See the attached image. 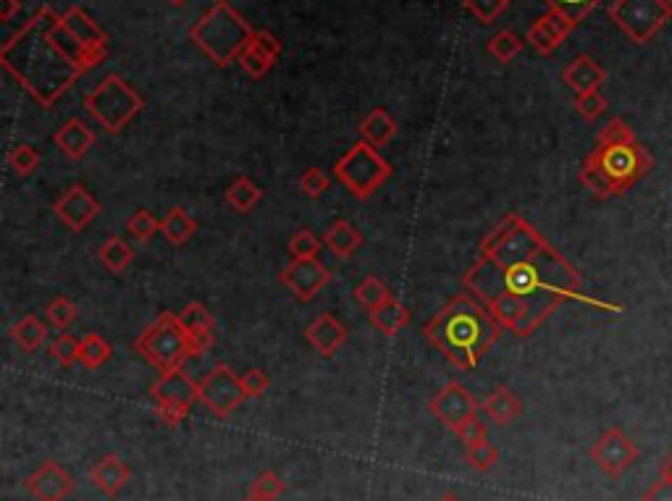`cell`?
<instances>
[{
	"label": "cell",
	"mask_w": 672,
	"mask_h": 501,
	"mask_svg": "<svg viewBox=\"0 0 672 501\" xmlns=\"http://www.w3.org/2000/svg\"><path fill=\"white\" fill-rule=\"evenodd\" d=\"M462 289L476 294L486 305L499 294H515L525 300L586 302L599 310L617 313L620 307L583 294L581 271L552 242L518 213L504 216L483 237L478 260L462 273Z\"/></svg>",
	"instance_id": "6da1fadb"
},
{
	"label": "cell",
	"mask_w": 672,
	"mask_h": 501,
	"mask_svg": "<svg viewBox=\"0 0 672 501\" xmlns=\"http://www.w3.org/2000/svg\"><path fill=\"white\" fill-rule=\"evenodd\" d=\"M61 16L50 6L37 8L35 16L8 37L0 48L3 69L42 105L53 108L74 87L84 71L79 63L58 45L53 29Z\"/></svg>",
	"instance_id": "7a4b0ae2"
},
{
	"label": "cell",
	"mask_w": 672,
	"mask_h": 501,
	"mask_svg": "<svg viewBox=\"0 0 672 501\" xmlns=\"http://www.w3.org/2000/svg\"><path fill=\"white\" fill-rule=\"evenodd\" d=\"M504 328L491 310L468 289L455 294L423 328V336L436 347L457 370H473L486 357Z\"/></svg>",
	"instance_id": "3957f363"
},
{
	"label": "cell",
	"mask_w": 672,
	"mask_h": 501,
	"mask_svg": "<svg viewBox=\"0 0 672 501\" xmlns=\"http://www.w3.org/2000/svg\"><path fill=\"white\" fill-rule=\"evenodd\" d=\"M654 158L641 142H625V145H599L583 158L578 181L596 197V200H612L623 197L633 184L651 174Z\"/></svg>",
	"instance_id": "277c9868"
},
{
	"label": "cell",
	"mask_w": 672,
	"mask_h": 501,
	"mask_svg": "<svg viewBox=\"0 0 672 501\" xmlns=\"http://www.w3.org/2000/svg\"><path fill=\"white\" fill-rule=\"evenodd\" d=\"M252 35L255 29L226 0H218L216 6H210L189 29V40L216 66H229L231 61H237L242 50L250 45Z\"/></svg>",
	"instance_id": "5b68a950"
},
{
	"label": "cell",
	"mask_w": 672,
	"mask_h": 501,
	"mask_svg": "<svg viewBox=\"0 0 672 501\" xmlns=\"http://www.w3.org/2000/svg\"><path fill=\"white\" fill-rule=\"evenodd\" d=\"M137 355L145 362H150L158 373H168V370L182 368L189 357H197L192 341H189L187 331H184L179 315L161 313L153 321V326H147L137 341H134Z\"/></svg>",
	"instance_id": "8992f818"
},
{
	"label": "cell",
	"mask_w": 672,
	"mask_h": 501,
	"mask_svg": "<svg viewBox=\"0 0 672 501\" xmlns=\"http://www.w3.org/2000/svg\"><path fill=\"white\" fill-rule=\"evenodd\" d=\"M140 92L132 84L121 79L119 74H108L95 90L84 98V108L103 126L105 132L119 134L132 124L142 111Z\"/></svg>",
	"instance_id": "52a82bcc"
},
{
	"label": "cell",
	"mask_w": 672,
	"mask_h": 501,
	"mask_svg": "<svg viewBox=\"0 0 672 501\" xmlns=\"http://www.w3.org/2000/svg\"><path fill=\"white\" fill-rule=\"evenodd\" d=\"M392 163L381 158L376 147L368 142H357L336 161L334 176L344 184V189L357 200H371L386 181L392 179Z\"/></svg>",
	"instance_id": "ba28073f"
},
{
	"label": "cell",
	"mask_w": 672,
	"mask_h": 501,
	"mask_svg": "<svg viewBox=\"0 0 672 501\" xmlns=\"http://www.w3.org/2000/svg\"><path fill=\"white\" fill-rule=\"evenodd\" d=\"M609 19L636 45H649L672 19V8L665 0H612Z\"/></svg>",
	"instance_id": "9c48e42d"
},
{
	"label": "cell",
	"mask_w": 672,
	"mask_h": 501,
	"mask_svg": "<svg viewBox=\"0 0 672 501\" xmlns=\"http://www.w3.org/2000/svg\"><path fill=\"white\" fill-rule=\"evenodd\" d=\"M197 394H200V402L221 420L229 418L231 412L247 399L239 376L224 362H218L216 368L197 381Z\"/></svg>",
	"instance_id": "30bf717a"
},
{
	"label": "cell",
	"mask_w": 672,
	"mask_h": 501,
	"mask_svg": "<svg viewBox=\"0 0 672 501\" xmlns=\"http://www.w3.org/2000/svg\"><path fill=\"white\" fill-rule=\"evenodd\" d=\"M638 457H641L638 444L617 425L607 428L591 446V462L612 481H620L630 467L636 465Z\"/></svg>",
	"instance_id": "8fae6325"
},
{
	"label": "cell",
	"mask_w": 672,
	"mask_h": 501,
	"mask_svg": "<svg viewBox=\"0 0 672 501\" xmlns=\"http://www.w3.org/2000/svg\"><path fill=\"white\" fill-rule=\"evenodd\" d=\"M478 410H481L478 399L457 381L447 383V386L428 402V412H431L441 425H447L449 431H455L457 425H462L465 420L476 418Z\"/></svg>",
	"instance_id": "7c38bea8"
},
{
	"label": "cell",
	"mask_w": 672,
	"mask_h": 501,
	"mask_svg": "<svg viewBox=\"0 0 672 501\" xmlns=\"http://www.w3.org/2000/svg\"><path fill=\"white\" fill-rule=\"evenodd\" d=\"M279 281L287 286L289 292H292L294 300L310 302V300H315L323 289H326V284L331 281V273L318 258L292 260V263L281 271Z\"/></svg>",
	"instance_id": "4fadbf2b"
},
{
	"label": "cell",
	"mask_w": 672,
	"mask_h": 501,
	"mask_svg": "<svg viewBox=\"0 0 672 501\" xmlns=\"http://www.w3.org/2000/svg\"><path fill=\"white\" fill-rule=\"evenodd\" d=\"M24 488H27L29 494L35 496L37 501H66L71 494H74L77 481H74L69 470H63L56 460H48L42 462L35 473L29 475L27 481H24Z\"/></svg>",
	"instance_id": "5bb4252c"
},
{
	"label": "cell",
	"mask_w": 672,
	"mask_h": 501,
	"mask_svg": "<svg viewBox=\"0 0 672 501\" xmlns=\"http://www.w3.org/2000/svg\"><path fill=\"white\" fill-rule=\"evenodd\" d=\"M53 210H56L58 221H61L63 226H69L71 231H77L79 234V231L87 229V226L100 216V202L95 200L82 184H74V187H69L61 197H58Z\"/></svg>",
	"instance_id": "9a60e30c"
},
{
	"label": "cell",
	"mask_w": 672,
	"mask_h": 501,
	"mask_svg": "<svg viewBox=\"0 0 672 501\" xmlns=\"http://www.w3.org/2000/svg\"><path fill=\"white\" fill-rule=\"evenodd\" d=\"M150 397L155 404H176V407H187V410H192V404L200 402L197 381H192L182 368L161 373L158 381L150 386Z\"/></svg>",
	"instance_id": "2e32d148"
},
{
	"label": "cell",
	"mask_w": 672,
	"mask_h": 501,
	"mask_svg": "<svg viewBox=\"0 0 672 501\" xmlns=\"http://www.w3.org/2000/svg\"><path fill=\"white\" fill-rule=\"evenodd\" d=\"M573 29H575L573 21L549 8V11H546V14L541 16V19L536 21L531 29H528V37H525V40L531 42L533 50L541 53V56H552L554 50L560 48Z\"/></svg>",
	"instance_id": "e0dca14e"
},
{
	"label": "cell",
	"mask_w": 672,
	"mask_h": 501,
	"mask_svg": "<svg viewBox=\"0 0 672 501\" xmlns=\"http://www.w3.org/2000/svg\"><path fill=\"white\" fill-rule=\"evenodd\" d=\"M63 21H66V27L71 29V35L77 37V40L84 45V50L90 53L92 61L100 63L105 56H108V37H105L103 29L98 27V21L92 19L84 8L71 6L69 11L63 14Z\"/></svg>",
	"instance_id": "ac0fdd59"
},
{
	"label": "cell",
	"mask_w": 672,
	"mask_h": 501,
	"mask_svg": "<svg viewBox=\"0 0 672 501\" xmlns=\"http://www.w3.org/2000/svg\"><path fill=\"white\" fill-rule=\"evenodd\" d=\"M562 82H565L575 95H586V92L602 90V84L607 82V69H604L596 58L588 56V53H581V56H575L573 61L565 66V71H562Z\"/></svg>",
	"instance_id": "d6986e66"
},
{
	"label": "cell",
	"mask_w": 672,
	"mask_h": 501,
	"mask_svg": "<svg viewBox=\"0 0 672 501\" xmlns=\"http://www.w3.org/2000/svg\"><path fill=\"white\" fill-rule=\"evenodd\" d=\"M305 339L321 357H334L347 344L350 334H347L342 321H336L331 313H323L310 323L308 331H305Z\"/></svg>",
	"instance_id": "ffe728a7"
},
{
	"label": "cell",
	"mask_w": 672,
	"mask_h": 501,
	"mask_svg": "<svg viewBox=\"0 0 672 501\" xmlns=\"http://www.w3.org/2000/svg\"><path fill=\"white\" fill-rule=\"evenodd\" d=\"M129 478H132V470H129V465L121 460L119 454H105L90 470V483L108 499H116L124 491L126 483H129Z\"/></svg>",
	"instance_id": "44dd1931"
},
{
	"label": "cell",
	"mask_w": 672,
	"mask_h": 501,
	"mask_svg": "<svg viewBox=\"0 0 672 501\" xmlns=\"http://www.w3.org/2000/svg\"><path fill=\"white\" fill-rule=\"evenodd\" d=\"M95 140H98L95 132L82 119H69L53 134V142L69 161H82L84 155L95 147Z\"/></svg>",
	"instance_id": "7402d4cb"
},
{
	"label": "cell",
	"mask_w": 672,
	"mask_h": 501,
	"mask_svg": "<svg viewBox=\"0 0 672 501\" xmlns=\"http://www.w3.org/2000/svg\"><path fill=\"white\" fill-rule=\"evenodd\" d=\"M179 321H182L197 357L203 355L205 349H210V344H213V315L205 310L203 302H189L182 313H179Z\"/></svg>",
	"instance_id": "603a6c76"
},
{
	"label": "cell",
	"mask_w": 672,
	"mask_h": 501,
	"mask_svg": "<svg viewBox=\"0 0 672 501\" xmlns=\"http://www.w3.org/2000/svg\"><path fill=\"white\" fill-rule=\"evenodd\" d=\"M481 410L489 415V420L494 425H510L512 420L520 418V412H523V402L512 389L507 386H497V389L491 391L489 397L483 399Z\"/></svg>",
	"instance_id": "cb8c5ba5"
},
{
	"label": "cell",
	"mask_w": 672,
	"mask_h": 501,
	"mask_svg": "<svg viewBox=\"0 0 672 501\" xmlns=\"http://www.w3.org/2000/svg\"><path fill=\"white\" fill-rule=\"evenodd\" d=\"M323 247H329V252L336 258H352L363 247V234L350 221H336L323 234Z\"/></svg>",
	"instance_id": "d4e9b609"
},
{
	"label": "cell",
	"mask_w": 672,
	"mask_h": 501,
	"mask_svg": "<svg viewBox=\"0 0 672 501\" xmlns=\"http://www.w3.org/2000/svg\"><path fill=\"white\" fill-rule=\"evenodd\" d=\"M368 318H371V326L376 328L378 334L397 336L399 331H402V328L410 323V318H413V315H410V310H407L402 302L394 300V297H392V300L384 302L381 307L371 310V313H368Z\"/></svg>",
	"instance_id": "484cf974"
},
{
	"label": "cell",
	"mask_w": 672,
	"mask_h": 501,
	"mask_svg": "<svg viewBox=\"0 0 672 501\" xmlns=\"http://www.w3.org/2000/svg\"><path fill=\"white\" fill-rule=\"evenodd\" d=\"M360 134H363V142H368V145H373L378 150V147L389 145V142L394 140V134H397V121L389 116V111H384V108H373L368 116L363 119V124H360Z\"/></svg>",
	"instance_id": "4316f807"
},
{
	"label": "cell",
	"mask_w": 672,
	"mask_h": 501,
	"mask_svg": "<svg viewBox=\"0 0 672 501\" xmlns=\"http://www.w3.org/2000/svg\"><path fill=\"white\" fill-rule=\"evenodd\" d=\"M8 336H11V341H14L21 352L32 355V352H37V349L45 344V339H48V326H45L37 315H24L21 321H16L14 326H11Z\"/></svg>",
	"instance_id": "83f0119b"
},
{
	"label": "cell",
	"mask_w": 672,
	"mask_h": 501,
	"mask_svg": "<svg viewBox=\"0 0 672 501\" xmlns=\"http://www.w3.org/2000/svg\"><path fill=\"white\" fill-rule=\"evenodd\" d=\"M195 231H197V221L189 216L184 208H171L166 216L161 218V234L166 237V242L176 244V247L187 244L189 239L195 237Z\"/></svg>",
	"instance_id": "f1b7e54d"
},
{
	"label": "cell",
	"mask_w": 672,
	"mask_h": 501,
	"mask_svg": "<svg viewBox=\"0 0 672 501\" xmlns=\"http://www.w3.org/2000/svg\"><path fill=\"white\" fill-rule=\"evenodd\" d=\"M224 200L231 210H237V213H250V210L263 200V189H260L252 179H247V176H239L234 184H229Z\"/></svg>",
	"instance_id": "f546056e"
},
{
	"label": "cell",
	"mask_w": 672,
	"mask_h": 501,
	"mask_svg": "<svg viewBox=\"0 0 672 501\" xmlns=\"http://www.w3.org/2000/svg\"><path fill=\"white\" fill-rule=\"evenodd\" d=\"M98 260L108 273H124L134 260L132 244L124 242L121 237L105 239L103 247H100V252H98Z\"/></svg>",
	"instance_id": "4dcf8cb0"
},
{
	"label": "cell",
	"mask_w": 672,
	"mask_h": 501,
	"mask_svg": "<svg viewBox=\"0 0 672 501\" xmlns=\"http://www.w3.org/2000/svg\"><path fill=\"white\" fill-rule=\"evenodd\" d=\"M113 357V347L100 334H84L79 339V365L87 370L103 368L105 362Z\"/></svg>",
	"instance_id": "1f68e13d"
},
{
	"label": "cell",
	"mask_w": 672,
	"mask_h": 501,
	"mask_svg": "<svg viewBox=\"0 0 672 501\" xmlns=\"http://www.w3.org/2000/svg\"><path fill=\"white\" fill-rule=\"evenodd\" d=\"M355 300L371 313V310L392 300V292H389V286L384 281L376 279V276H368V279H363L355 286Z\"/></svg>",
	"instance_id": "d6a6232c"
},
{
	"label": "cell",
	"mask_w": 672,
	"mask_h": 501,
	"mask_svg": "<svg viewBox=\"0 0 672 501\" xmlns=\"http://www.w3.org/2000/svg\"><path fill=\"white\" fill-rule=\"evenodd\" d=\"M465 462L478 473H489L491 467L499 462V449L489 439H483L478 444L465 446Z\"/></svg>",
	"instance_id": "836d02e7"
},
{
	"label": "cell",
	"mask_w": 672,
	"mask_h": 501,
	"mask_svg": "<svg viewBox=\"0 0 672 501\" xmlns=\"http://www.w3.org/2000/svg\"><path fill=\"white\" fill-rule=\"evenodd\" d=\"M520 50H523V40H520L515 32H510V29H502V32H497V35L489 40V53L497 58L499 63L515 61Z\"/></svg>",
	"instance_id": "e575fe53"
},
{
	"label": "cell",
	"mask_w": 672,
	"mask_h": 501,
	"mask_svg": "<svg viewBox=\"0 0 672 501\" xmlns=\"http://www.w3.org/2000/svg\"><path fill=\"white\" fill-rule=\"evenodd\" d=\"M8 166L14 168L16 176L27 179V176L35 174L37 166H40V153H37L32 145H27V142H21V145L11 147V153H8Z\"/></svg>",
	"instance_id": "d590c367"
},
{
	"label": "cell",
	"mask_w": 672,
	"mask_h": 501,
	"mask_svg": "<svg viewBox=\"0 0 672 501\" xmlns=\"http://www.w3.org/2000/svg\"><path fill=\"white\" fill-rule=\"evenodd\" d=\"M126 231H129L137 242L147 244L158 231H161V221H158L150 210H134L132 218L126 221Z\"/></svg>",
	"instance_id": "8d00e7d4"
},
{
	"label": "cell",
	"mask_w": 672,
	"mask_h": 501,
	"mask_svg": "<svg viewBox=\"0 0 672 501\" xmlns=\"http://www.w3.org/2000/svg\"><path fill=\"white\" fill-rule=\"evenodd\" d=\"M284 494V481L273 470H263V473L252 481L250 486V499L255 501H276Z\"/></svg>",
	"instance_id": "74e56055"
},
{
	"label": "cell",
	"mask_w": 672,
	"mask_h": 501,
	"mask_svg": "<svg viewBox=\"0 0 672 501\" xmlns=\"http://www.w3.org/2000/svg\"><path fill=\"white\" fill-rule=\"evenodd\" d=\"M77 305L69 300V297H56L45 305V318H48L50 326H56L58 331H66L71 323L77 321Z\"/></svg>",
	"instance_id": "f35d334b"
},
{
	"label": "cell",
	"mask_w": 672,
	"mask_h": 501,
	"mask_svg": "<svg viewBox=\"0 0 672 501\" xmlns=\"http://www.w3.org/2000/svg\"><path fill=\"white\" fill-rule=\"evenodd\" d=\"M544 3L552 8V11H557V14L567 16V19L578 27V24H581V21L594 11L602 0H544Z\"/></svg>",
	"instance_id": "ab89813d"
},
{
	"label": "cell",
	"mask_w": 672,
	"mask_h": 501,
	"mask_svg": "<svg viewBox=\"0 0 672 501\" xmlns=\"http://www.w3.org/2000/svg\"><path fill=\"white\" fill-rule=\"evenodd\" d=\"M323 247V239H318L313 231L302 229L297 231L292 239H289V255L292 260H313L318 258V252Z\"/></svg>",
	"instance_id": "60d3db41"
},
{
	"label": "cell",
	"mask_w": 672,
	"mask_h": 501,
	"mask_svg": "<svg viewBox=\"0 0 672 501\" xmlns=\"http://www.w3.org/2000/svg\"><path fill=\"white\" fill-rule=\"evenodd\" d=\"M237 63L245 69L247 77H252V79H263L268 71L273 69L271 58H268L266 53H260V50L252 45V40H250V45L242 50V56L237 58Z\"/></svg>",
	"instance_id": "b9f144b4"
},
{
	"label": "cell",
	"mask_w": 672,
	"mask_h": 501,
	"mask_svg": "<svg viewBox=\"0 0 672 501\" xmlns=\"http://www.w3.org/2000/svg\"><path fill=\"white\" fill-rule=\"evenodd\" d=\"M48 352L61 368H74V365H79V339H74L71 334H63L61 331V336L50 344Z\"/></svg>",
	"instance_id": "7bdbcfd3"
},
{
	"label": "cell",
	"mask_w": 672,
	"mask_h": 501,
	"mask_svg": "<svg viewBox=\"0 0 672 501\" xmlns=\"http://www.w3.org/2000/svg\"><path fill=\"white\" fill-rule=\"evenodd\" d=\"M636 132L630 129L628 121L620 119V116H615V119H609L607 126H604L602 132H599V137H596V142L599 145H625V142H636Z\"/></svg>",
	"instance_id": "ee69618b"
},
{
	"label": "cell",
	"mask_w": 672,
	"mask_h": 501,
	"mask_svg": "<svg viewBox=\"0 0 672 501\" xmlns=\"http://www.w3.org/2000/svg\"><path fill=\"white\" fill-rule=\"evenodd\" d=\"M462 6L481 24H494L504 14V8L510 6V0H462Z\"/></svg>",
	"instance_id": "f6af8a7d"
},
{
	"label": "cell",
	"mask_w": 672,
	"mask_h": 501,
	"mask_svg": "<svg viewBox=\"0 0 672 501\" xmlns=\"http://www.w3.org/2000/svg\"><path fill=\"white\" fill-rule=\"evenodd\" d=\"M573 105L583 121H596L604 111H607V98H604L599 90L586 92V95H575Z\"/></svg>",
	"instance_id": "bcb514c9"
},
{
	"label": "cell",
	"mask_w": 672,
	"mask_h": 501,
	"mask_svg": "<svg viewBox=\"0 0 672 501\" xmlns=\"http://www.w3.org/2000/svg\"><path fill=\"white\" fill-rule=\"evenodd\" d=\"M329 184H331V179H329V174L323 171V168L313 166L300 176V189L310 197V200H318L321 195H326Z\"/></svg>",
	"instance_id": "7dc6e473"
},
{
	"label": "cell",
	"mask_w": 672,
	"mask_h": 501,
	"mask_svg": "<svg viewBox=\"0 0 672 501\" xmlns=\"http://www.w3.org/2000/svg\"><path fill=\"white\" fill-rule=\"evenodd\" d=\"M239 381H242V391H245L247 399L263 397V394L268 391V386H271V378H268L266 373L258 368L247 370L245 376H239Z\"/></svg>",
	"instance_id": "c3c4849f"
},
{
	"label": "cell",
	"mask_w": 672,
	"mask_h": 501,
	"mask_svg": "<svg viewBox=\"0 0 672 501\" xmlns=\"http://www.w3.org/2000/svg\"><path fill=\"white\" fill-rule=\"evenodd\" d=\"M452 433H455L462 444L470 446V444H478V441L486 439V436H489V428H486V423H483V420L476 415V418H470L462 425H457Z\"/></svg>",
	"instance_id": "681fc988"
},
{
	"label": "cell",
	"mask_w": 672,
	"mask_h": 501,
	"mask_svg": "<svg viewBox=\"0 0 672 501\" xmlns=\"http://www.w3.org/2000/svg\"><path fill=\"white\" fill-rule=\"evenodd\" d=\"M252 45L260 50V53H266L268 58H271L273 63L279 61L281 56V42L276 40V37L271 35V32H266V29H255V35H252Z\"/></svg>",
	"instance_id": "f907efd6"
},
{
	"label": "cell",
	"mask_w": 672,
	"mask_h": 501,
	"mask_svg": "<svg viewBox=\"0 0 672 501\" xmlns=\"http://www.w3.org/2000/svg\"><path fill=\"white\" fill-rule=\"evenodd\" d=\"M155 415L166 425H182L187 420V407H176V404H155Z\"/></svg>",
	"instance_id": "816d5d0a"
},
{
	"label": "cell",
	"mask_w": 672,
	"mask_h": 501,
	"mask_svg": "<svg viewBox=\"0 0 672 501\" xmlns=\"http://www.w3.org/2000/svg\"><path fill=\"white\" fill-rule=\"evenodd\" d=\"M641 501H672V483L667 478H659L641 494Z\"/></svg>",
	"instance_id": "f5cc1de1"
},
{
	"label": "cell",
	"mask_w": 672,
	"mask_h": 501,
	"mask_svg": "<svg viewBox=\"0 0 672 501\" xmlns=\"http://www.w3.org/2000/svg\"><path fill=\"white\" fill-rule=\"evenodd\" d=\"M21 11V0H0V21H11Z\"/></svg>",
	"instance_id": "db71d44e"
},
{
	"label": "cell",
	"mask_w": 672,
	"mask_h": 501,
	"mask_svg": "<svg viewBox=\"0 0 672 501\" xmlns=\"http://www.w3.org/2000/svg\"><path fill=\"white\" fill-rule=\"evenodd\" d=\"M659 475H662V478H667V481L672 483V449H670V452H667V457H665V460H662V465H659Z\"/></svg>",
	"instance_id": "11a10c76"
},
{
	"label": "cell",
	"mask_w": 672,
	"mask_h": 501,
	"mask_svg": "<svg viewBox=\"0 0 672 501\" xmlns=\"http://www.w3.org/2000/svg\"><path fill=\"white\" fill-rule=\"evenodd\" d=\"M439 501H462V499L457 494H452V491H449V494H441Z\"/></svg>",
	"instance_id": "9f6ffc18"
},
{
	"label": "cell",
	"mask_w": 672,
	"mask_h": 501,
	"mask_svg": "<svg viewBox=\"0 0 672 501\" xmlns=\"http://www.w3.org/2000/svg\"><path fill=\"white\" fill-rule=\"evenodd\" d=\"M166 3H171V6L179 8V6H184V3H187V0H166Z\"/></svg>",
	"instance_id": "6f0895ef"
},
{
	"label": "cell",
	"mask_w": 672,
	"mask_h": 501,
	"mask_svg": "<svg viewBox=\"0 0 672 501\" xmlns=\"http://www.w3.org/2000/svg\"><path fill=\"white\" fill-rule=\"evenodd\" d=\"M665 3H667V6H670V8H672V0H665Z\"/></svg>",
	"instance_id": "680465c9"
}]
</instances>
